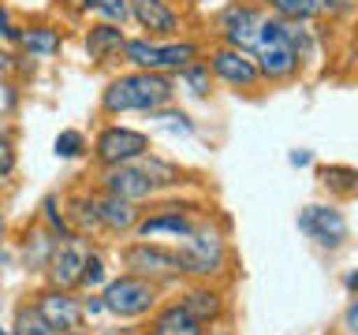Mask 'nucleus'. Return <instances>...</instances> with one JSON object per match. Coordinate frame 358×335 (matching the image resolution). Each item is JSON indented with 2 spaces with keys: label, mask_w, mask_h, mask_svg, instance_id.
Listing matches in <instances>:
<instances>
[{
  "label": "nucleus",
  "mask_w": 358,
  "mask_h": 335,
  "mask_svg": "<svg viewBox=\"0 0 358 335\" xmlns=\"http://www.w3.org/2000/svg\"><path fill=\"white\" fill-rule=\"evenodd\" d=\"M172 100V86L164 82L157 71H138V75H123L112 78L101 94L105 112H157Z\"/></svg>",
  "instance_id": "1"
},
{
  "label": "nucleus",
  "mask_w": 358,
  "mask_h": 335,
  "mask_svg": "<svg viewBox=\"0 0 358 335\" xmlns=\"http://www.w3.org/2000/svg\"><path fill=\"white\" fill-rule=\"evenodd\" d=\"M101 306H105L112 317H123V320H134V317H145L153 306H157V287L153 279L145 276H120V279H108L105 283V295H101Z\"/></svg>",
  "instance_id": "2"
},
{
  "label": "nucleus",
  "mask_w": 358,
  "mask_h": 335,
  "mask_svg": "<svg viewBox=\"0 0 358 335\" xmlns=\"http://www.w3.org/2000/svg\"><path fill=\"white\" fill-rule=\"evenodd\" d=\"M131 64H138L142 71H183L187 64L198 60V45L179 41V45H150V41H123Z\"/></svg>",
  "instance_id": "3"
},
{
  "label": "nucleus",
  "mask_w": 358,
  "mask_h": 335,
  "mask_svg": "<svg viewBox=\"0 0 358 335\" xmlns=\"http://www.w3.org/2000/svg\"><path fill=\"white\" fill-rule=\"evenodd\" d=\"M179 265H183V272H190V276H217L220 268H224V242L217 239L213 231H190L187 239H183V246H179Z\"/></svg>",
  "instance_id": "4"
},
{
  "label": "nucleus",
  "mask_w": 358,
  "mask_h": 335,
  "mask_svg": "<svg viewBox=\"0 0 358 335\" xmlns=\"http://www.w3.org/2000/svg\"><path fill=\"white\" fill-rule=\"evenodd\" d=\"M150 153V138L142 131H131V127H108L101 131L97 138V161L116 168V164H131L138 156Z\"/></svg>",
  "instance_id": "5"
},
{
  "label": "nucleus",
  "mask_w": 358,
  "mask_h": 335,
  "mask_svg": "<svg viewBox=\"0 0 358 335\" xmlns=\"http://www.w3.org/2000/svg\"><path fill=\"white\" fill-rule=\"evenodd\" d=\"M123 265H127L134 276H145V279H172V276H183L179 257H176L172 250H161V246H150V242L127 246V250H123Z\"/></svg>",
  "instance_id": "6"
},
{
  "label": "nucleus",
  "mask_w": 358,
  "mask_h": 335,
  "mask_svg": "<svg viewBox=\"0 0 358 335\" xmlns=\"http://www.w3.org/2000/svg\"><path fill=\"white\" fill-rule=\"evenodd\" d=\"M299 228L306 231L313 242L332 246V250L343 246V239H347V216L332 205H306L299 212Z\"/></svg>",
  "instance_id": "7"
},
{
  "label": "nucleus",
  "mask_w": 358,
  "mask_h": 335,
  "mask_svg": "<svg viewBox=\"0 0 358 335\" xmlns=\"http://www.w3.org/2000/svg\"><path fill=\"white\" fill-rule=\"evenodd\" d=\"M38 313L45 320H49V328L56 332V335H71V332H78L83 328V306L67 295V290H60V287H52V290H45V295L38 298Z\"/></svg>",
  "instance_id": "8"
},
{
  "label": "nucleus",
  "mask_w": 358,
  "mask_h": 335,
  "mask_svg": "<svg viewBox=\"0 0 358 335\" xmlns=\"http://www.w3.org/2000/svg\"><path fill=\"white\" fill-rule=\"evenodd\" d=\"M86 242L75 239V234H67L64 246H56L52 250V261H49V276L52 283L67 290V287H78V272H83V261H86Z\"/></svg>",
  "instance_id": "9"
},
{
  "label": "nucleus",
  "mask_w": 358,
  "mask_h": 335,
  "mask_svg": "<svg viewBox=\"0 0 358 335\" xmlns=\"http://www.w3.org/2000/svg\"><path fill=\"white\" fill-rule=\"evenodd\" d=\"M105 186H108V194H116L123 201H145L157 190L153 175L145 168H134V164H116L105 175Z\"/></svg>",
  "instance_id": "10"
},
{
  "label": "nucleus",
  "mask_w": 358,
  "mask_h": 335,
  "mask_svg": "<svg viewBox=\"0 0 358 335\" xmlns=\"http://www.w3.org/2000/svg\"><path fill=\"white\" fill-rule=\"evenodd\" d=\"M213 71L231 86H254L257 82V64L254 56H246L243 49H217L213 52Z\"/></svg>",
  "instance_id": "11"
},
{
  "label": "nucleus",
  "mask_w": 358,
  "mask_h": 335,
  "mask_svg": "<svg viewBox=\"0 0 358 335\" xmlns=\"http://www.w3.org/2000/svg\"><path fill=\"white\" fill-rule=\"evenodd\" d=\"M257 27H262V15H257L254 8H228L224 11V19H220V30H224V38H228L231 49H250L254 38H257Z\"/></svg>",
  "instance_id": "12"
},
{
  "label": "nucleus",
  "mask_w": 358,
  "mask_h": 335,
  "mask_svg": "<svg viewBox=\"0 0 358 335\" xmlns=\"http://www.w3.org/2000/svg\"><path fill=\"white\" fill-rule=\"evenodd\" d=\"M295 67H299V56H295V49H291L287 38L257 49V75H265V78H287V75H295Z\"/></svg>",
  "instance_id": "13"
},
{
  "label": "nucleus",
  "mask_w": 358,
  "mask_h": 335,
  "mask_svg": "<svg viewBox=\"0 0 358 335\" xmlns=\"http://www.w3.org/2000/svg\"><path fill=\"white\" fill-rule=\"evenodd\" d=\"M94 209H97V223H101L105 231H116V234H123V231H131L134 223H138L134 201H123V198H116V194H108V198L94 201Z\"/></svg>",
  "instance_id": "14"
},
{
  "label": "nucleus",
  "mask_w": 358,
  "mask_h": 335,
  "mask_svg": "<svg viewBox=\"0 0 358 335\" xmlns=\"http://www.w3.org/2000/svg\"><path fill=\"white\" fill-rule=\"evenodd\" d=\"M134 231H138L142 242L157 239V234H172V239H187L190 231H194V220L183 216V212H157V216L134 223Z\"/></svg>",
  "instance_id": "15"
},
{
  "label": "nucleus",
  "mask_w": 358,
  "mask_h": 335,
  "mask_svg": "<svg viewBox=\"0 0 358 335\" xmlns=\"http://www.w3.org/2000/svg\"><path fill=\"white\" fill-rule=\"evenodd\" d=\"M131 15L142 22V30L150 34H172L179 27L176 11L164 4V0H131Z\"/></svg>",
  "instance_id": "16"
},
{
  "label": "nucleus",
  "mask_w": 358,
  "mask_h": 335,
  "mask_svg": "<svg viewBox=\"0 0 358 335\" xmlns=\"http://www.w3.org/2000/svg\"><path fill=\"white\" fill-rule=\"evenodd\" d=\"M179 306H183L190 317H194L201 328H206V324H213L224 313V302H220V295L217 290H209V287H194V290H187L183 295V302H179Z\"/></svg>",
  "instance_id": "17"
},
{
  "label": "nucleus",
  "mask_w": 358,
  "mask_h": 335,
  "mask_svg": "<svg viewBox=\"0 0 358 335\" xmlns=\"http://www.w3.org/2000/svg\"><path fill=\"white\" fill-rule=\"evenodd\" d=\"M153 335H201V324L176 302V306H164L161 313H157Z\"/></svg>",
  "instance_id": "18"
},
{
  "label": "nucleus",
  "mask_w": 358,
  "mask_h": 335,
  "mask_svg": "<svg viewBox=\"0 0 358 335\" xmlns=\"http://www.w3.org/2000/svg\"><path fill=\"white\" fill-rule=\"evenodd\" d=\"M123 49V34L116 30V27H90V34H86V52H90V60H108L112 52H120Z\"/></svg>",
  "instance_id": "19"
},
{
  "label": "nucleus",
  "mask_w": 358,
  "mask_h": 335,
  "mask_svg": "<svg viewBox=\"0 0 358 335\" xmlns=\"http://www.w3.org/2000/svg\"><path fill=\"white\" fill-rule=\"evenodd\" d=\"M19 45L30 49L34 56H52V52H60V34L49 27H30L19 34Z\"/></svg>",
  "instance_id": "20"
},
{
  "label": "nucleus",
  "mask_w": 358,
  "mask_h": 335,
  "mask_svg": "<svg viewBox=\"0 0 358 335\" xmlns=\"http://www.w3.org/2000/svg\"><path fill=\"white\" fill-rule=\"evenodd\" d=\"M15 335H56L49 328V320L38 313V306H30V309H19V317H15Z\"/></svg>",
  "instance_id": "21"
},
{
  "label": "nucleus",
  "mask_w": 358,
  "mask_h": 335,
  "mask_svg": "<svg viewBox=\"0 0 358 335\" xmlns=\"http://www.w3.org/2000/svg\"><path fill=\"white\" fill-rule=\"evenodd\" d=\"M321 183L340 190V194H355L358 190V175L355 168H321Z\"/></svg>",
  "instance_id": "22"
},
{
  "label": "nucleus",
  "mask_w": 358,
  "mask_h": 335,
  "mask_svg": "<svg viewBox=\"0 0 358 335\" xmlns=\"http://www.w3.org/2000/svg\"><path fill=\"white\" fill-rule=\"evenodd\" d=\"M67 216H71L75 231H90V228H101L97 223V209L90 198H71V209H67Z\"/></svg>",
  "instance_id": "23"
},
{
  "label": "nucleus",
  "mask_w": 358,
  "mask_h": 335,
  "mask_svg": "<svg viewBox=\"0 0 358 335\" xmlns=\"http://www.w3.org/2000/svg\"><path fill=\"white\" fill-rule=\"evenodd\" d=\"M268 8L280 19H310L313 15V0H268Z\"/></svg>",
  "instance_id": "24"
},
{
  "label": "nucleus",
  "mask_w": 358,
  "mask_h": 335,
  "mask_svg": "<svg viewBox=\"0 0 358 335\" xmlns=\"http://www.w3.org/2000/svg\"><path fill=\"white\" fill-rule=\"evenodd\" d=\"M183 82L190 86L194 97H206L209 94V67L206 64H187L183 67Z\"/></svg>",
  "instance_id": "25"
},
{
  "label": "nucleus",
  "mask_w": 358,
  "mask_h": 335,
  "mask_svg": "<svg viewBox=\"0 0 358 335\" xmlns=\"http://www.w3.org/2000/svg\"><path fill=\"white\" fill-rule=\"evenodd\" d=\"M83 11H97V15H105L112 22L127 19V4L123 0H83Z\"/></svg>",
  "instance_id": "26"
},
{
  "label": "nucleus",
  "mask_w": 358,
  "mask_h": 335,
  "mask_svg": "<svg viewBox=\"0 0 358 335\" xmlns=\"http://www.w3.org/2000/svg\"><path fill=\"white\" fill-rule=\"evenodd\" d=\"M83 149H86V138L78 131H60V134H56V156L71 161V156H78Z\"/></svg>",
  "instance_id": "27"
},
{
  "label": "nucleus",
  "mask_w": 358,
  "mask_h": 335,
  "mask_svg": "<svg viewBox=\"0 0 358 335\" xmlns=\"http://www.w3.org/2000/svg\"><path fill=\"white\" fill-rule=\"evenodd\" d=\"M78 283H83V287H101V283H105V261H101L97 253H86L83 272H78Z\"/></svg>",
  "instance_id": "28"
},
{
  "label": "nucleus",
  "mask_w": 358,
  "mask_h": 335,
  "mask_svg": "<svg viewBox=\"0 0 358 335\" xmlns=\"http://www.w3.org/2000/svg\"><path fill=\"white\" fill-rule=\"evenodd\" d=\"M11 172H15V145H11V138L0 134V179Z\"/></svg>",
  "instance_id": "29"
},
{
  "label": "nucleus",
  "mask_w": 358,
  "mask_h": 335,
  "mask_svg": "<svg viewBox=\"0 0 358 335\" xmlns=\"http://www.w3.org/2000/svg\"><path fill=\"white\" fill-rule=\"evenodd\" d=\"M157 119H161L164 127H172V131H183V134H190V119L183 116V112H161Z\"/></svg>",
  "instance_id": "30"
},
{
  "label": "nucleus",
  "mask_w": 358,
  "mask_h": 335,
  "mask_svg": "<svg viewBox=\"0 0 358 335\" xmlns=\"http://www.w3.org/2000/svg\"><path fill=\"white\" fill-rule=\"evenodd\" d=\"M0 38H8V41H19V30L11 27V19L4 15V11H0Z\"/></svg>",
  "instance_id": "31"
},
{
  "label": "nucleus",
  "mask_w": 358,
  "mask_h": 335,
  "mask_svg": "<svg viewBox=\"0 0 358 335\" xmlns=\"http://www.w3.org/2000/svg\"><path fill=\"white\" fill-rule=\"evenodd\" d=\"M351 4H355V0H317L313 8H324V11H347Z\"/></svg>",
  "instance_id": "32"
},
{
  "label": "nucleus",
  "mask_w": 358,
  "mask_h": 335,
  "mask_svg": "<svg viewBox=\"0 0 358 335\" xmlns=\"http://www.w3.org/2000/svg\"><path fill=\"white\" fill-rule=\"evenodd\" d=\"M11 64H15V60H11V56H8L4 49H0V75H4V71H11Z\"/></svg>",
  "instance_id": "33"
},
{
  "label": "nucleus",
  "mask_w": 358,
  "mask_h": 335,
  "mask_svg": "<svg viewBox=\"0 0 358 335\" xmlns=\"http://www.w3.org/2000/svg\"><path fill=\"white\" fill-rule=\"evenodd\" d=\"M291 164H310V153H291Z\"/></svg>",
  "instance_id": "34"
},
{
  "label": "nucleus",
  "mask_w": 358,
  "mask_h": 335,
  "mask_svg": "<svg viewBox=\"0 0 358 335\" xmlns=\"http://www.w3.org/2000/svg\"><path fill=\"white\" fill-rule=\"evenodd\" d=\"M67 4H71V8H83V0H67Z\"/></svg>",
  "instance_id": "35"
},
{
  "label": "nucleus",
  "mask_w": 358,
  "mask_h": 335,
  "mask_svg": "<svg viewBox=\"0 0 358 335\" xmlns=\"http://www.w3.org/2000/svg\"><path fill=\"white\" fill-rule=\"evenodd\" d=\"M0 335H11V332H4V328H0Z\"/></svg>",
  "instance_id": "36"
},
{
  "label": "nucleus",
  "mask_w": 358,
  "mask_h": 335,
  "mask_svg": "<svg viewBox=\"0 0 358 335\" xmlns=\"http://www.w3.org/2000/svg\"><path fill=\"white\" fill-rule=\"evenodd\" d=\"M0 231H4V220H0Z\"/></svg>",
  "instance_id": "37"
},
{
  "label": "nucleus",
  "mask_w": 358,
  "mask_h": 335,
  "mask_svg": "<svg viewBox=\"0 0 358 335\" xmlns=\"http://www.w3.org/2000/svg\"><path fill=\"white\" fill-rule=\"evenodd\" d=\"M71 335H83V332H71Z\"/></svg>",
  "instance_id": "38"
}]
</instances>
